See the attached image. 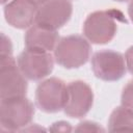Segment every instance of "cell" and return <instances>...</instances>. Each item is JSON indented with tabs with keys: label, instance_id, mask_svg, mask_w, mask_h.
<instances>
[{
	"label": "cell",
	"instance_id": "7a4b0ae2",
	"mask_svg": "<svg viewBox=\"0 0 133 133\" xmlns=\"http://www.w3.org/2000/svg\"><path fill=\"white\" fill-rule=\"evenodd\" d=\"M34 115L32 102L23 97L1 99L0 102V124L1 130L14 132L21 131L29 126Z\"/></svg>",
	"mask_w": 133,
	"mask_h": 133
},
{
	"label": "cell",
	"instance_id": "52a82bcc",
	"mask_svg": "<svg viewBox=\"0 0 133 133\" xmlns=\"http://www.w3.org/2000/svg\"><path fill=\"white\" fill-rule=\"evenodd\" d=\"M54 59L51 52L26 48L18 57V65L28 80L38 81L52 73Z\"/></svg>",
	"mask_w": 133,
	"mask_h": 133
},
{
	"label": "cell",
	"instance_id": "44dd1931",
	"mask_svg": "<svg viewBox=\"0 0 133 133\" xmlns=\"http://www.w3.org/2000/svg\"><path fill=\"white\" fill-rule=\"evenodd\" d=\"M114 1H117V2H126V1H130V0H114Z\"/></svg>",
	"mask_w": 133,
	"mask_h": 133
},
{
	"label": "cell",
	"instance_id": "5b68a950",
	"mask_svg": "<svg viewBox=\"0 0 133 133\" xmlns=\"http://www.w3.org/2000/svg\"><path fill=\"white\" fill-rule=\"evenodd\" d=\"M66 101V84L59 78L51 77L42 81L35 90L36 106L44 112L55 113L63 109Z\"/></svg>",
	"mask_w": 133,
	"mask_h": 133
},
{
	"label": "cell",
	"instance_id": "7c38bea8",
	"mask_svg": "<svg viewBox=\"0 0 133 133\" xmlns=\"http://www.w3.org/2000/svg\"><path fill=\"white\" fill-rule=\"evenodd\" d=\"M108 131L133 132V111L124 105L114 108L108 119Z\"/></svg>",
	"mask_w": 133,
	"mask_h": 133
},
{
	"label": "cell",
	"instance_id": "30bf717a",
	"mask_svg": "<svg viewBox=\"0 0 133 133\" xmlns=\"http://www.w3.org/2000/svg\"><path fill=\"white\" fill-rule=\"evenodd\" d=\"M38 5L32 0H10L4 5L5 21L14 28L26 29L35 23Z\"/></svg>",
	"mask_w": 133,
	"mask_h": 133
},
{
	"label": "cell",
	"instance_id": "e0dca14e",
	"mask_svg": "<svg viewBox=\"0 0 133 133\" xmlns=\"http://www.w3.org/2000/svg\"><path fill=\"white\" fill-rule=\"evenodd\" d=\"M51 131H71L72 128L66 122H57L53 124V127L50 129Z\"/></svg>",
	"mask_w": 133,
	"mask_h": 133
},
{
	"label": "cell",
	"instance_id": "ba28073f",
	"mask_svg": "<svg viewBox=\"0 0 133 133\" xmlns=\"http://www.w3.org/2000/svg\"><path fill=\"white\" fill-rule=\"evenodd\" d=\"M94 104L91 87L82 80H75L66 85V101L63 107L64 113L74 118L86 115Z\"/></svg>",
	"mask_w": 133,
	"mask_h": 133
},
{
	"label": "cell",
	"instance_id": "2e32d148",
	"mask_svg": "<svg viewBox=\"0 0 133 133\" xmlns=\"http://www.w3.org/2000/svg\"><path fill=\"white\" fill-rule=\"evenodd\" d=\"M125 60L127 70L130 72L131 75H133V46L128 48V50L125 53Z\"/></svg>",
	"mask_w": 133,
	"mask_h": 133
},
{
	"label": "cell",
	"instance_id": "9c48e42d",
	"mask_svg": "<svg viewBox=\"0 0 133 133\" xmlns=\"http://www.w3.org/2000/svg\"><path fill=\"white\" fill-rule=\"evenodd\" d=\"M73 14V4L70 0H49L38 6L35 23L57 30L65 25Z\"/></svg>",
	"mask_w": 133,
	"mask_h": 133
},
{
	"label": "cell",
	"instance_id": "6da1fadb",
	"mask_svg": "<svg viewBox=\"0 0 133 133\" xmlns=\"http://www.w3.org/2000/svg\"><path fill=\"white\" fill-rule=\"evenodd\" d=\"M118 22H126L119 10H96L89 14L83 23L84 36L92 44H107L114 38Z\"/></svg>",
	"mask_w": 133,
	"mask_h": 133
},
{
	"label": "cell",
	"instance_id": "4fadbf2b",
	"mask_svg": "<svg viewBox=\"0 0 133 133\" xmlns=\"http://www.w3.org/2000/svg\"><path fill=\"white\" fill-rule=\"evenodd\" d=\"M121 101H122V105L133 111V80L129 81L124 87Z\"/></svg>",
	"mask_w": 133,
	"mask_h": 133
},
{
	"label": "cell",
	"instance_id": "d6986e66",
	"mask_svg": "<svg viewBox=\"0 0 133 133\" xmlns=\"http://www.w3.org/2000/svg\"><path fill=\"white\" fill-rule=\"evenodd\" d=\"M32 1H33V2H35V3L39 6V5H42V4H44V3H46V2H47V1H49V0H32Z\"/></svg>",
	"mask_w": 133,
	"mask_h": 133
},
{
	"label": "cell",
	"instance_id": "8fae6325",
	"mask_svg": "<svg viewBox=\"0 0 133 133\" xmlns=\"http://www.w3.org/2000/svg\"><path fill=\"white\" fill-rule=\"evenodd\" d=\"M24 41L27 49L51 52L55 50L59 42V35L57 30H53L34 23L27 28Z\"/></svg>",
	"mask_w": 133,
	"mask_h": 133
},
{
	"label": "cell",
	"instance_id": "9a60e30c",
	"mask_svg": "<svg viewBox=\"0 0 133 133\" xmlns=\"http://www.w3.org/2000/svg\"><path fill=\"white\" fill-rule=\"evenodd\" d=\"M12 54V45L10 39L4 34H1V51L0 55H11Z\"/></svg>",
	"mask_w": 133,
	"mask_h": 133
},
{
	"label": "cell",
	"instance_id": "8992f818",
	"mask_svg": "<svg viewBox=\"0 0 133 133\" xmlns=\"http://www.w3.org/2000/svg\"><path fill=\"white\" fill-rule=\"evenodd\" d=\"M91 70L101 80L117 81L127 71L125 56L113 50L98 51L91 57Z\"/></svg>",
	"mask_w": 133,
	"mask_h": 133
},
{
	"label": "cell",
	"instance_id": "ac0fdd59",
	"mask_svg": "<svg viewBox=\"0 0 133 133\" xmlns=\"http://www.w3.org/2000/svg\"><path fill=\"white\" fill-rule=\"evenodd\" d=\"M128 15H129L131 21L133 22V0H130V3L128 5Z\"/></svg>",
	"mask_w": 133,
	"mask_h": 133
},
{
	"label": "cell",
	"instance_id": "5bb4252c",
	"mask_svg": "<svg viewBox=\"0 0 133 133\" xmlns=\"http://www.w3.org/2000/svg\"><path fill=\"white\" fill-rule=\"evenodd\" d=\"M76 132H104L105 129H103L99 124L91 122V121H84L78 124V126L75 128Z\"/></svg>",
	"mask_w": 133,
	"mask_h": 133
},
{
	"label": "cell",
	"instance_id": "ffe728a7",
	"mask_svg": "<svg viewBox=\"0 0 133 133\" xmlns=\"http://www.w3.org/2000/svg\"><path fill=\"white\" fill-rule=\"evenodd\" d=\"M9 1H10V0H1V3H2L3 5H5V4H6V3H8Z\"/></svg>",
	"mask_w": 133,
	"mask_h": 133
},
{
	"label": "cell",
	"instance_id": "3957f363",
	"mask_svg": "<svg viewBox=\"0 0 133 133\" xmlns=\"http://www.w3.org/2000/svg\"><path fill=\"white\" fill-rule=\"evenodd\" d=\"M89 41L79 34H71L59 39L55 50V61L64 69H77L85 64L90 57Z\"/></svg>",
	"mask_w": 133,
	"mask_h": 133
},
{
	"label": "cell",
	"instance_id": "277c9868",
	"mask_svg": "<svg viewBox=\"0 0 133 133\" xmlns=\"http://www.w3.org/2000/svg\"><path fill=\"white\" fill-rule=\"evenodd\" d=\"M27 78L12 55H0V98L23 97L27 92Z\"/></svg>",
	"mask_w": 133,
	"mask_h": 133
}]
</instances>
